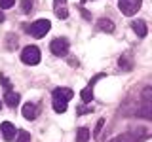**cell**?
<instances>
[{"mask_svg": "<svg viewBox=\"0 0 152 142\" xmlns=\"http://www.w3.org/2000/svg\"><path fill=\"white\" fill-rule=\"evenodd\" d=\"M89 136H91V133H89L88 127H80L78 133H76V142H88Z\"/></svg>", "mask_w": 152, "mask_h": 142, "instance_id": "13", "label": "cell"}, {"mask_svg": "<svg viewBox=\"0 0 152 142\" xmlns=\"http://www.w3.org/2000/svg\"><path fill=\"white\" fill-rule=\"evenodd\" d=\"M150 95H152V89L146 87L145 93H142V108H141L142 116L148 117V120H150V112H152V99H150Z\"/></svg>", "mask_w": 152, "mask_h": 142, "instance_id": "6", "label": "cell"}, {"mask_svg": "<svg viewBox=\"0 0 152 142\" xmlns=\"http://www.w3.org/2000/svg\"><path fill=\"white\" fill-rule=\"evenodd\" d=\"M0 133H2L4 140H13L15 138V127H13V123H10V121H4L2 125H0Z\"/></svg>", "mask_w": 152, "mask_h": 142, "instance_id": "9", "label": "cell"}, {"mask_svg": "<svg viewBox=\"0 0 152 142\" xmlns=\"http://www.w3.org/2000/svg\"><path fill=\"white\" fill-rule=\"evenodd\" d=\"M78 9H80V12H82V15H84L86 19H91V15H89V13H88V12H86V9H84V6H78Z\"/></svg>", "mask_w": 152, "mask_h": 142, "instance_id": "23", "label": "cell"}, {"mask_svg": "<svg viewBox=\"0 0 152 142\" xmlns=\"http://www.w3.org/2000/svg\"><path fill=\"white\" fill-rule=\"evenodd\" d=\"M23 117H25V120H28V121L36 120V117H38V104L27 102L25 106H23Z\"/></svg>", "mask_w": 152, "mask_h": 142, "instance_id": "8", "label": "cell"}, {"mask_svg": "<svg viewBox=\"0 0 152 142\" xmlns=\"http://www.w3.org/2000/svg\"><path fill=\"white\" fill-rule=\"evenodd\" d=\"M118 64H120L124 70H131V61H129V57H127V55H122L120 59H118Z\"/></svg>", "mask_w": 152, "mask_h": 142, "instance_id": "16", "label": "cell"}, {"mask_svg": "<svg viewBox=\"0 0 152 142\" xmlns=\"http://www.w3.org/2000/svg\"><path fill=\"white\" fill-rule=\"evenodd\" d=\"M50 49H51V53L57 55V57H66L69 55V40L66 38H55L53 42L50 44Z\"/></svg>", "mask_w": 152, "mask_h": 142, "instance_id": "5", "label": "cell"}, {"mask_svg": "<svg viewBox=\"0 0 152 142\" xmlns=\"http://www.w3.org/2000/svg\"><path fill=\"white\" fill-rule=\"evenodd\" d=\"M97 28L99 30H103V32H114V23L110 21V19H99L97 21Z\"/></svg>", "mask_w": 152, "mask_h": 142, "instance_id": "12", "label": "cell"}, {"mask_svg": "<svg viewBox=\"0 0 152 142\" xmlns=\"http://www.w3.org/2000/svg\"><path fill=\"white\" fill-rule=\"evenodd\" d=\"M80 99H82L84 102H91V99H93V87L91 85H88V87H84L82 91H80Z\"/></svg>", "mask_w": 152, "mask_h": 142, "instance_id": "14", "label": "cell"}, {"mask_svg": "<svg viewBox=\"0 0 152 142\" xmlns=\"http://www.w3.org/2000/svg\"><path fill=\"white\" fill-rule=\"evenodd\" d=\"M13 2H15V0H0V9H8V8H12V6H13Z\"/></svg>", "mask_w": 152, "mask_h": 142, "instance_id": "21", "label": "cell"}, {"mask_svg": "<svg viewBox=\"0 0 152 142\" xmlns=\"http://www.w3.org/2000/svg\"><path fill=\"white\" fill-rule=\"evenodd\" d=\"M17 47V40L13 34H8V49H15Z\"/></svg>", "mask_w": 152, "mask_h": 142, "instance_id": "19", "label": "cell"}, {"mask_svg": "<svg viewBox=\"0 0 152 142\" xmlns=\"http://www.w3.org/2000/svg\"><path fill=\"white\" fill-rule=\"evenodd\" d=\"M21 12L23 13H31L32 12V2L31 0H23L21 2Z\"/></svg>", "mask_w": 152, "mask_h": 142, "instance_id": "18", "label": "cell"}, {"mask_svg": "<svg viewBox=\"0 0 152 142\" xmlns=\"http://www.w3.org/2000/svg\"><path fill=\"white\" fill-rule=\"evenodd\" d=\"M110 142H135V136L127 133V135H120V136H114V138H112Z\"/></svg>", "mask_w": 152, "mask_h": 142, "instance_id": "15", "label": "cell"}, {"mask_svg": "<svg viewBox=\"0 0 152 142\" xmlns=\"http://www.w3.org/2000/svg\"><path fill=\"white\" fill-rule=\"evenodd\" d=\"M131 28H133V32H135L139 38H145L146 34H148V28H146V23L145 21H141V19H137V21H133L131 23Z\"/></svg>", "mask_w": 152, "mask_h": 142, "instance_id": "10", "label": "cell"}, {"mask_svg": "<svg viewBox=\"0 0 152 142\" xmlns=\"http://www.w3.org/2000/svg\"><path fill=\"white\" fill-rule=\"evenodd\" d=\"M0 108H2V101H0Z\"/></svg>", "mask_w": 152, "mask_h": 142, "instance_id": "25", "label": "cell"}, {"mask_svg": "<svg viewBox=\"0 0 152 142\" xmlns=\"http://www.w3.org/2000/svg\"><path fill=\"white\" fill-rule=\"evenodd\" d=\"M91 110H93L91 106H78V108H76V112H78L80 116H84V114H91Z\"/></svg>", "mask_w": 152, "mask_h": 142, "instance_id": "20", "label": "cell"}, {"mask_svg": "<svg viewBox=\"0 0 152 142\" xmlns=\"http://www.w3.org/2000/svg\"><path fill=\"white\" fill-rule=\"evenodd\" d=\"M141 6H142V0H120V2H118L120 12L124 15H127V17L135 15V13L141 9Z\"/></svg>", "mask_w": 152, "mask_h": 142, "instance_id": "4", "label": "cell"}, {"mask_svg": "<svg viewBox=\"0 0 152 142\" xmlns=\"http://www.w3.org/2000/svg\"><path fill=\"white\" fill-rule=\"evenodd\" d=\"M70 99H72V91H70L69 87H57V89H53V95H51L53 110L57 114H65Z\"/></svg>", "mask_w": 152, "mask_h": 142, "instance_id": "1", "label": "cell"}, {"mask_svg": "<svg viewBox=\"0 0 152 142\" xmlns=\"http://www.w3.org/2000/svg\"><path fill=\"white\" fill-rule=\"evenodd\" d=\"M21 61L25 64H38L40 63V49H38L36 46H27V47H23V51H21Z\"/></svg>", "mask_w": 152, "mask_h": 142, "instance_id": "3", "label": "cell"}, {"mask_svg": "<svg viewBox=\"0 0 152 142\" xmlns=\"http://www.w3.org/2000/svg\"><path fill=\"white\" fill-rule=\"evenodd\" d=\"M2 21H4V13L0 12V23H2Z\"/></svg>", "mask_w": 152, "mask_h": 142, "instance_id": "24", "label": "cell"}, {"mask_svg": "<svg viewBox=\"0 0 152 142\" xmlns=\"http://www.w3.org/2000/svg\"><path fill=\"white\" fill-rule=\"evenodd\" d=\"M0 82H2V85L8 89V91H12V83H10V80H8L4 74H0Z\"/></svg>", "mask_w": 152, "mask_h": 142, "instance_id": "22", "label": "cell"}, {"mask_svg": "<svg viewBox=\"0 0 152 142\" xmlns=\"http://www.w3.org/2000/svg\"><path fill=\"white\" fill-rule=\"evenodd\" d=\"M53 12L59 19L69 17V8H66V0H53Z\"/></svg>", "mask_w": 152, "mask_h": 142, "instance_id": "7", "label": "cell"}, {"mask_svg": "<svg viewBox=\"0 0 152 142\" xmlns=\"http://www.w3.org/2000/svg\"><path fill=\"white\" fill-rule=\"evenodd\" d=\"M19 93H15V91H6V97H4V101H6V104L10 108H15L17 104H19Z\"/></svg>", "mask_w": 152, "mask_h": 142, "instance_id": "11", "label": "cell"}, {"mask_svg": "<svg viewBox=\"0 0 152 142\" xmlns=\"http://www.w3.org/2000/svg\"><path fill=\"white\" fill-rule=\"evenodd\" d=\"M50 28H51V23L48 21V19H38L31 27H27V32L34 38H42V36H46V32L50 30Z\"/></svg>", "mask_w": 152, "mask_h": 142, "instance_id": "2", "label": "cell"}, {"mask_svg": "<svg viewBox=\"0 0 152 142\" xmlns=\"http://www.w3.org/2000/svg\"><path fill=\"white\" fill-rule=\"evenodd\" d=\"M82 2H89V0H82Z\"/></svg>", "mask_w": 152, "mask_h": 142, "instance_id": "26", "label": "cell"}, {"mask_svg": "<svg viewBox=\"0 0 152 142\" xmlns=\"http://www.w3.org/2000/svg\"><path fill=\"white\" fill-rule=\"evenodd\" d=\"M15 142H31V135L27 131H19L17 133V140Z\"/></svg>", "mask_w": 152, "mask_h": 142, "instance_id": "17", "label": "cell"}]
</instances>
